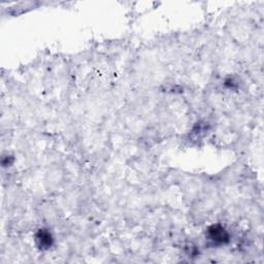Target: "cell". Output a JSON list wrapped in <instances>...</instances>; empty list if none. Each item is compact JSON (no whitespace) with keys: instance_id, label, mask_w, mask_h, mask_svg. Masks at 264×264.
I'll use <instances>...</instances> for the list:
<instances>
[{"instance_id":"cell-1","label":"cell","mask_w":264,"mask_h":264,"mask_svg":"<svg viewBox=\"0 0 264 264\" xmlns=\"http://www.w3.org/2000/svg\"><path fill=\"white\" fill-rule=\"evenodd\" d=\"M209 241L216 244H224L229 242V235L221 225H213L207 229Z\"/></svg>"},{"instance_id":"cell-2","label":"cell","mask_w":264,"mask_h":264,"mask_svg":"<svg viewBox=\"0 0 264 264\" xmlns=\"http://www.w3.org/2000/svg\"><path fill=\"white\" fill-rule=\"evenodd\" d=\"M36 242H38L41 249H49L53 244V236L50 231L41 229L38 233H36Z\"/></svg>"}]
</instances>
